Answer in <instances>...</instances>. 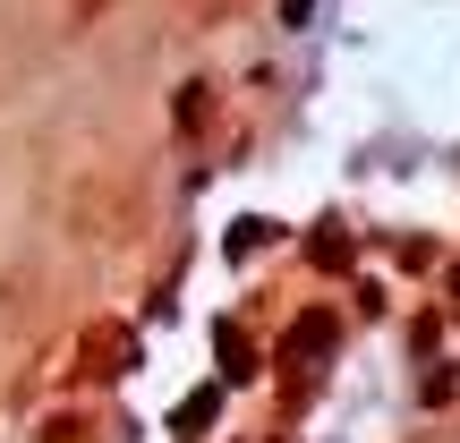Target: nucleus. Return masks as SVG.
Instances as JSON below:
<instances>
[{
  "instance_id": "nucleus-1",
  "label": "nucleus",
  "mask_w": 460,
  "mask_h": 443,
  "mask_svg": "<svg viewBox=\"0 0 460 443\" xmlns=\"http://www.w3.org/2000/svg\"><path fill=\"white\" fill-rule=\"evenodd\" d=\"M171 120H180V128H188V137H197V128H205V120H214V94H205V85H188V94H180V102H171Z\"/></svg>"
},
{
  "instance_id": "nucleus-2",
  "label": "nucleus",
  "mask_w": 460,
  "mask_h": 443,
  "mask_svg": "<svg viewBox=\"0 0 460 443\" xmlns=\"http://www.w3.org/2000/svg\"><path fill=\"white\" fill-rule=\"evenodd\" d=\"M94 17H102V0H77V26H94Z\"/></svg>"
}]
</instances>
